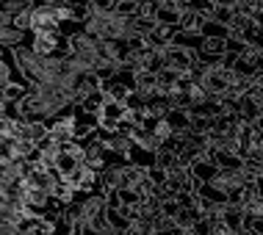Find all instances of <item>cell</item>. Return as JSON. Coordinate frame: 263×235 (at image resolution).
Returning a JSON list of instances; mask_svg holds the SVG:
<instances>
[{
    "label": "cell",
    "instance_id": "cell-4",
    "mask_svg": "<svg viewBox=\"0 0 263 235\" xmlns=\"http://www.w3.org/2000/svg\"><path fill=\"white\" fill-rule=\"evenodd\" d=\"M202 210H197V208H180L177 210V216H175V227L177 230H191V227H197L202 222Z\"/></svg>",
    "mask_w": 263,
    "mask_h": 235
},
{
    "label": "cell",
    "instance_id": "cell-1",
    "mask_svg": "<svg viewBox=\"0 0 263 235\" xmlns=\"http://www.w3.org/2000/svg\"><path fill=\"white\" fill-rule=\"evenodd\" d=\"M64 19L61 9L53 3H33L31 6V33H53L61 31Z\"/></svg>",
    "mask_w": 263,
    "mask_h": 235
},
{
    "label": "cell",
    "instance_id": "cell-10",
    "mask_svg": "<svg viewBox=\"0 0 263 235\" xmlns=\"http://www.w3.org/2000/svg\"><path fill=\"white\" fill-rule=\"evenodd\" d=\"M236 235H255V232H250L247 227H241V230H236Z\"/></svg>",
    "mask_w": 263,
    "mask_h": 235
},
{
    "label": "cell",
    "instance_id": "cell-11",
    "mask_svg": "<svg viewBox=\"0 0 263 235\" xmlns=\"http://www.w3.org/2000/svg\"><path fill=\"white\" fill-rule=\"evenodd\" d=\"M255 125H258V130H263V116L258 119V122H255Z\"/></svg>",
    "mask_w": 263,
    "mask_h": 235
},
{
    "label": "cell",
    "instance_id": "cell-2",
    "mask_svg": "<svg viewBox=\"0 0 263 235\" xmlns=\"http://www.w3.org/2000/svg\"><path fill=\"white\" fill-rule=\"evenodd\" d=\"M161 53H163V69H175V72H180V75L191 72L194 64L200 61V55H197L194 47H183V45H177V42L161 47Z\"/></svg>",
    "mask_w": 263,
    "mask_h": 235
},
{
    "label": "cell",
    "instance_id": "cell-8",
    "mask_svg": "<svg viewBox=\"0 0 263 235\" xmlns=\"http://www.w3.org/2000/svg\"><path fill=\"white\" fill-rule=\"evenodd\" d=\"M153 133H155V136H158L161 141H166V139L175 136V130H172V125H169V119H155Z\"/></svg>",
    "mask_w": 263,
    "mask_h": 235
},
{
    "label": "cell",
    "instance_id": "cell-3",
    "mask_svg": "<svg viewBox=\"0 0 263 235\" xmlns=\"http://www.w3.org/2000/svg\"><path fill=\"white\" fill-rule=\"evenodd\" d=\"M0 42H3V47H25L31 45V33L28 31H20L17 25H0Z\"/></svg>",
    "mask_w": 263,
    "mask_h": 235
},
{
    "label": "cell",
    "instance_id": "cell-9",
    "mask_svg": "<svg viewBox=\"0 0 263 235\" xmlns=\"http://www.w3.org/2000/svg\"><path fill=\"white\" fill-rule=\"evenodd\" d=\"M213 6H227V9H236V3L238 0H211Z\"/></svg>",
    "mask_w": 263,
    "mask_h": 235
},
{
    "label": "cell",
    "instance_id": "cell-6",
    "mask_svg": "<svg viewBox=\"0 0 263 235\" xmlns=\"http://www.w3.org/2000/svg\"><path fill=\"white\" fill-rule=\"evenodd\" d=\"M202 36H222V39H230V28L222 25V23H216V19H205Z\"/></svg>",
    "mask_w": 263,
    "mask_h": 235
},
{
    "label": "cell",
    "instance_id": "cell-7",
    "mask_svg": "<svg viewBox=\"0 0 263 235\" xmlns=\"http://www.w3.org/2000/svg\"><path fill=\"white\" fill-rule=\"evenodd\" d=\"M208 222V235H236V230L224 224V219H205Z\"/></svg>",
    "mask_w": 263,
    "mask_h": 235
},
{
    "label": "cell",
    "instance_id": "cell-5",
    "mask_svg": "<svg viewBox=\"0 0 263 235\" xmlns=\"http://www.w3.org/2000/svg\"><path fill=\"white\" fill-rule=\"evenodd\" d=\"M205 14L189 9L186 14L180 17V33H202V25H205Z\"/></svg>",
    "mask_w": 263,
    "mask_h": 235
}]
</instances>
